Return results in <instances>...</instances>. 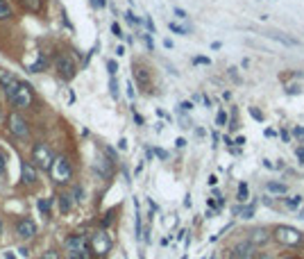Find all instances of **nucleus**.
Returning a JSON list of instances; mask_svg holds the SVG:
<instances>
[{
  "label": "nucleus",
  "mask_w": 304,
  "mask_h": 259,
  "mask_svg": "<svg viewBox=\"0 0 304 259\" xmlns=\"http://www.w3.org/2000/svg\"><path fill=\"white\" fill-rule=\"evenodd\" d=\"M193 64H200V66H209V64H211V60H209V57H193Z\"/></svg>",
  "instance_id": "obj_30"
},
{
  "label": "nucleus",
  "mask_w": 304,
  "mask_h": 259,
  "mask_svg": "<svg viewBox=\"0 0 304 259\" xmlns=\"http://www.w3.org/2000/svg\"><path fill=\"white\" fill-rule=\"evenodd\" d=\"M302 203V195H293V198H288V207H297V205Z\"/></svg>",
  "instance_id": "obj_32"
},
{
  "label": "nucleus",
  "mask_w": 304,
  "mask_h": 259,
  "mask_svg": "<svg viewBox=\"0 0 304 259\" xmlns=\"http://www.w3.org/2000/svg\"><path fill=\"white\" fill-rule=\"evenodd\" d=\"M250 114H252V119H254V121H263V114L257 109V107H250Z\"/></svg>",
  "instance_id": "obj_33"
},
{
  "label": "nucleus",
  "mask_w": 304,
  "mask_h": 259,
  "mask_svg": "<svg viewBox=\"0 0 304 259\" xmlns=\"http://www.w3.org/2000/svg\"><path fill=\"white\" fill-rule=\"evenodd\" d=\"M282 139H284V141H288V139H291V134H288L286 130H282Z\"/></svg>",
  "instance_id": "obj_49"
},
{
  "label": "nucleus",
  "mask_w": 304,
  "mask_h": 259,
  "mask_svg": "<svg viewBox=\"0 0 304 259\" xmlns=\"http://www.w3.org/2000/svg\"><path fill=\"white\" fill-rule=\"evenodd\" d=\"M107 73H109V77H114L116 73H118V64H116L114 60H109V62H107Z\"/></svg>",
  "instance_id": "obj_25"
},
{
  "label": "nucleus",
  "mask_w": 304,
  "mask_h": 259,
  "mask_svg": "<svg viewBox=\"0 0 304 259\" xmlns=\"http://www.w3.org/2000/svg\"><path fill=\"white\" fill-rule=\"evenodd\" d=\"M111 34H114V37H123V30H120V25H118V23H111Z\"/></svg>",
  "instance_id": "obj_35"
},
{
  "label": "nucleus",
  "mask_w": 304,
  "mask_h": 259,
  "mask_svg": "<svg viewBox=\"0 0 304 259\" xmlns=\"http://www.w3.org/2000/svg\"><path fill=\"white\" fill-rule=\"evenodd\" d=\"M57 73H59L62 80H73V77L77 75V62L73 60L68 52H62L59 57H57Z\"/></svg>",
  "instance_id": "obj_7"
},
{
  "label": "nucleus",
  "mask_w": 304,
  "mask_h": 259,
  "mask_svg": "<svg viewBox=\"0 0 304 259\" xmlns=\"http://www.w3.org/2000/svg\"><path fill=\"white\" fill-rule=\"evenodd\" d=\"M272 239L277 243H282V246H291V248L302 246L304 243V234L293 225H277L272 229Z\"/></svg>",
  "instance_id": "obj_2"
},
{
  "label": "nucleus",
  "mask_w": 304,
  "mask_h": 259,
  "mask_svg": "<svg viewBox=\"0 0 304 259\" xmlns=\"http://www.w3.org/2000/svg\"><path fill=\"white\" fill-rule=\"evenodd\" d=\"M0 3H3V0H0Z\"/></svg>",
  "instance_id": "obj_57"
},
{
  "label": "nucleus",
  "mask_w": 304,
  "mask_h": 259,
  "mask_svg": "<svg viewBox=\"0 0 304 259\" xmlns=\"http://www.w3.org/2000/svg\"><path fill=\"white\" fill-rule=\"evenodd\" d=\"M234 214L241 218H252L254 216V207H234Z\"/></svg>",
  "instance_id": "obj_20"
},
{
  "label": "nucleus",
  "mask_w": 304,
  "mask_h": 259,
  "mask_svg": "<svg viewBox=\"0 0 304 259\" xmlns=\"http://www.w3.org/2000/svg\"><path fill=\"white\" fill-rule=\"evenodd\" d=\"M216 123L225 125V123H227V114H225V111H218V116H216Z\"/></svg>",
  "instance_id": "obj_34"
},
{
  "label": "nucleus",
  "mask_w": 304,
  "mask_h": 259,
  "mask_svg": "<svg viewBox=\"0 0 304 259\" xmlns=\"http://www.w3.org/2000/svg\"><path fill=\"white\" fill-rule=\"evenodd\" d=\"M125 18H127V23H134V25H141V18H136V16H134V12H125Z\"/></svg>",
  "instance_id": "obj_28"
},
{
  "label": "nucleus",
  "mask_w": 304,
  "mask_h": 259,
  "mask_svg": "<svg viewBox=\"0 0 304 259\" xmlns=\"http://www.w3.org/2000/svg\"><path fill=\"white\" fill-rule=\"evenodd\" d=\"M143 39H145V46H148L150 50H152V48H155V41H152V37H150V34H143Z\"/></svg>",
  "instance_id": "obj_40"
},
{
  "label": "nucleus",
  "mask_w": 304,
  "mask_h": 259,
  "mask_svg": "<svg viewBox=\"0 0 304 259\" xmlns=\"http://www.w3.org/2000/svg\"><path fill=\"white\" fill-rule=\"evenodd\" d=\"M5 259H14V255H9V252H7V255H5Z\"/></svg>",
  "instance_id": "obj_54"
},
{
  "label": "nucleus",
  "mask_w": 304,
  "mask_h": 259,
  "mask_svg": "<svg viewBox=\"0 0 304 259\" xmlns=\"http://www.w3.org/2000/svg\"><path fill=\"white\" fill-rule=\"evenodd\" d=\"M257 259H272L268 252H257Z\"/></svg>",
  "instance_id": "obj_45"
},
{
  "label": "nucleus",
  "mask_w": 304,
  "mask_h": 259,
  "mask_svg": "<svg viewBox=\"0 0 304 259\" xmlns=\"http://www.w3.org/2000/svg\"><path fill=\"white\" fill-rule=\"evenodd\" d=\"M98 7H107V0H98Z\"/></svg>",
  "instance_id": "obj_51"
},
{
  "label": "nucleus",
  "mask_w": 304,
  "mask_h": 259,
  "mask_svg": "<svg viewBox=\"0 0 304 259\" xmlns=\"http://www.w3.org/2000/svg\"><path fill=\"white\" fill-rule=\"evenodd\" d=\"M109 89H111V98H118V84H116V77L109 80Z\"/></svg>",
  "instance_id": "obj_26"
},
{
  "label": "nucleus",
  "mask_w": 304,
  "mask_h": 259,
  "mask_svg": "<svg viewBox=\"0 0 304 259\" xmlns=\"http://www.w3.org/2000/svg\"><path fill=\"white\" fill-rule=\"evenodd\" d=\"M300 218H304V207L300 209Z\"/></svg>",
  "instance_id": "obj_55"
},
{
  "label": "nucleus",
  "mask_w": 304,
  "mask_h": 259,
  "mask_svg": "<svg viewBox=\"0 0 304 259\" xmlns=\"http://www.w3.org/2000/svg\"><path fill=\"white\" fill-rule=\"evenodd\" d=\"M57 198H59V212L62 214H68L73 209V195L71 193H62V195H57Z\"/></svg>",
  "instance_id": "obj_15"
},
{
  "label": "nucleus",
  "mask_w": 304,
  "mask_h": 259,
  "mask_svg": "<svg viewBox=\"0 0 304 259\" xmlns=\"http://www.w3.org/2000/svg\"><path fill=\"white\" fill-rule=\"evenodd\" d=\"M145 25H148L150 32H155V23H152V18H145Z\"/></svg>",
  "instance_id": "obj_43"
},
{
  "label": "nucleus",
  "mask_w": 304,
  "mask_h": 259,
  "mask_svg": "<svg viewBox=\"0 0 304 259\" xmlns=\"http://www.w3.org/2000/svg\"><path fill=\"white\" fill-rule=\"evenodd\" d=\"M7 128L12 132L16 139H27L30 136V128H27V121L23 119L18 111H12V114L7 116Z\"/></svg>",
  "instance_id": "obj_6"
},
{
  "label": "nucleus",
  "mask_w": 304,
  "mask_h": 259,
  "mask_svg": "<svg viewBox=\"0 0 304 259\" xmlns=\"http://www.w3.org/2000/svg\"><path fill=\"white\" fill-rule=\"evenodd\" d=\"M234 143H236V146H243V143H245V136H238V139L234 141Z\"/></svg>",
  "instance_id": "obj_50"
},
{
  "label": "nucleus",
  "mask_w": 304,
  "mask_h": 259,
  "mask_svg": "<svg viewBox=\"0 0 304 259\" xmlns=\"http://www.w3.org/2000/svg\"><path fill=\"white\" fill-rule=\"evenodd\" d=\"M127 96L134 98V87H132V82H127Z\"/></svg>",
  "instance_id": "obj_42"
},
{
  "label": "nucleus",
  "mask_w": 304,
  "mask_h": 259,
  "mask_svg": "<svg viewBox=\"0 0 304 259\" xmlns=\"http://www.w3.org/2000/svg\"><path fill=\"white\" fill-rule=\"evenodd\" d=\"M293 134H295V136H302V139H304V128H295V130H293Z\"/></svg>",
  "instance_id": "obj_44"
},
{
  "label": "nucleus",
  "mask_w": 304,
  "mask_h": 259,
  "mask_svg": "<svg viewBox=\"0 0 304 259\" xmlns=\"http://www.w3.org/2000/svg\"><path fill=\"white\" fill-rule=\"evenodd\" d=\"M211 259H223V257H220V255H214V257H211Z\"/></svg>",
  "instance_id": "obj_56"
},
{
  "label": "nucleus",
  "mask_w": 304,
  "mask_h": 259,
  "mask_svg": "<svg viewBox=\"0 0 304 259\" xmlns=\"http://www.w3.org/2000/svg\"><path fill=\"white\" fill-rule=\"evenodd\" d=\"M295 155H297V159H300V162H304V146H302V148H297V150H295Z\"/></svg>",
  "instance_id": "obj_41"
},
{
  "label": "nucleus",
  "mask_w": 304,
  "mask_h": 259,
  "mask_svg": "<svg viewBox=\"0 0 304 259\" xmlns=\"http://www.w3.org/2000/svg\"><path fill=\"white\" fill-rule=\"evenodd\" d=\"M16 234L21 239H25V241H30L34 234H37V225H34L32 218H21V221L16 223Z\"/></svg>",
  "instance_id": "obj_10"
},
{
  "label": "nucleus",
  "mask_w": 304,
  "mask_h": 259,
  "mask_svg": "<svg viewBox=\"0 0 304 259\" xmlns=\"http://www.w3.org/2000/svg\"><path fill=\"white\" fill-rule=\"evenodd\" d=\"M179 109H182V111H191V109H193V102H182V105H179Z\"/></svg>",
  "instance_id": "obj_38"
},
{
  "label": "nucleus",
  "mask_w": 304,
  "mask_h": 259,
  "mask_svg": "<svg viewBox=\"0 0 304 259\" xmlns=\"http://www.w3.org/2000/svg\"><path fill=\"white\" fill-rule=\"evenodd\" d=\"M268 37H270V39H277V41H279V43H284V46H297V39L286 37V34H279V32H268Z\"/></svg>",
  "instance_id": "obj_17"
},
{
  "label": "nucleus",
  "mask_w": 304,
  "mask_h": 259,
  "mask_svg": "<svg viewBox=\"0 0 304 259\" xmlns=\"http://www.w3.org/2000/svg\"><path fill=\"white\" fill-rule=\"evenodd\" d=\"M48 173H50V178L55 184H66L68 180L73 178L71 162H68L66 157H55L50 164V168H48Z\"/></svg>",
  "instance_id": "obj_4"
},
{
  "label": "nucleus",
  "mask_w": 304,
  "mask_h": 259,
  "mask_svg": "<svg viewBox=\"0 0 304 259\" xmlns=\"http://www.w3.org/2000/svg\"><path fill=\"white\" fill-rule=\"evenodd\" d=\"M68 259H89V241L84 234H73L64 243Z\"/></svg>",
  "instance_id": "obj_3"
},
{
  "label": "nucleus",
  "mask_w": 304,
  "mask_h": 259,
  "mask_svg": "<svg viewBox=\"0 0 304 259\" xmlns=\"http://www.w3.org/2000/svg\"><path fill=\"white\" fill-rule=\"evenodd\" d=\"M50 203L52 200H39V212H41L43 216H50Z\"/></svg>",
  "instance_id": "obj_23"
},
{
  "label": "nucleus",
  "mask_w": 304,
  "mask_h": 259,
  "mask_svg": "<svg viewBox=\"0 0 304 259\" xmlns=\"http://www.w3.org/2000/svg\"><path fill=\"white\" fill-rule=\"evenodd\" d=\"M18 252H21V257H27V255H30V250H27V248H18Z\"/></svg>",
  "instance_id": "obj_46"
},
{
  "label": "nucleus",
  "mask_w": 304,
  "mask_h": 259,
  "mask_svg": "<svg viewBox=\"0 0 304 259\" xmlns=\"http://www.w3.org/2000/svg\"><path fill=\"white\" fill-rule=\"evenodd\" d=\"M300 91H302L300 87H295V84H293V87H288V89H286V94H288V96H297V94H300Z\"/></svg>",
  "instance_id": "obj_36"
},
{
  "label": "nucleus",
  "mask_w": 304,
  "mask_h": 259,
  "mask_svg": "<svg viewBox=\"0 0 304 259\" xmlns=\"http://www.w3.org/2000/svg\"><path fill=\"white\" fill-rule=\"evenodd\" d=\"M41 259H62V257H59V252H57V250H46L41 255Z\"/></svg>",
  "instance_id": "obj_29"
},
{
  "label": "nucleus",
  "mask_w": 304,
  "mask_h": 259,
  "mask_svg": "<svg viewBox=\"0 0 304 259\" xmlns=\"http://www.w3.org/2000/svg\"><path fill=\"white\" fill-rule=\"evenodd\" d=\"M23 5L25 12H32V14H39L43 9V0H18Z\"/></svg>",
  "instance_id": "obj_14"
},
{
  "label": "nucleus",
  "mask_w": 304,
  "mask_h": 259,
  "mask_svg": "<svg viewBox=\"0 0 304 259\" xmlns=\"http://www.w3.org/2000/svg\"><path fill=\"white\" fill-rule=\"evenodd\" d=\"M266 191H270V193H286L288 187L284 182H268L266 184Z\"/></svg>",
  "instance_id": "obj_19"
},
{
  "label": "nucleus",
  "mask_w": 304,
  "mask_h": 259,
  "mask_svg": "<svg viewBox=\"0 0 304 259\" xmlns=\"http://www.w3.org/2000/svg\"><path fill=\"white\" fill-rule=\"evenodd\" d=\"M134 121H136L139 125H143V116H141V114H134Z\"/></svg>",
  "instance_id": "obj_47"
},
{
  "label": "nucleus",
  "mask_w": 304,
  "mask_h": 259,
  "mask_svg": "<svg viewBox=\"0 0 304 259\" xmlns=\"http://www.w3.org/2000/svg\"><path fill=\"white\" fill-rule=\"evenodd\" d=\"M279 259H297V257H291V255H286V257H279Z\"/></svg>",
  "instance_id": "obj_53"
},
{
  "label": "nucleus",
  "mask_w": 304,
  "mask_h": 259,
  "mask_svg": "<svg viewBox=\"0 0 304 259\" xmlns=\"http://www.w3.org/2000/svg\"><path fill=\"white\" fill-rule=\"evenodd\" d=\"M52 159H55V155H52V150L48 148V143H43V141H39V143H34L32 148V162L39 166V168L48 170L52 164Z\"/></svg>",
  "instance_id": "obj_5"
},
{
  "label": "nucleus",
  "mask_w": 304,
  "mask_h": 259,
  "mask_svg": "<svg viewBox=\"0 0 304 259\" xmlns=\"http://www.w3.org/2000/svg\"><path fill=\"white\" fill-rule=\"evenodd\" d=\"M82 195H84V189H82V187H75V189H73V198H75V203H80Z\"/></svg>",
  "instance_id": "obj_31"
},
{
  "label": "nucleus",
  "mask_w": 304,
  "mask_h": 259,
  "mask_svg": "<svg viewBox=\"0 0 304 259\" xmlns=\"http://www.w3.org/2000/svg\"><path fill=\"white\" fill-rule=\"evenodd\" d=\"M21 182L23 184H34L37 182V168L32 162H23L21 164Z\"/></svg>",
  "instance_id": "obj_12"
},
{
  "label": "nucleus",
  "mask_w": 304,
  "mask_h": 259,
  "mask_svg": "<svg viewBox=\"0 0 304 259\" xmlns=\"http://www.w3.org/2000/svg\"><path fill=\"white\" fill-rule=\"evenodd\" d=\"M118 148H120V150H125V148H127V141H125V139H120V141H118Z\"/></svg>",
  "instance_id": "obj_48"
},
{
  "label": "nucleus",
  "mask_w": 304,
  "mask_h": 259,
  "mask_svg": "<svg viewBox=\"0 0 304 259\" xmlns=\"http://www.w3.org/2000/svg\"><path fill=\"white\" fill-rule=\"evenodd\" d=\"M168 27H170V32H175V34H182V37H186L189 34V30L182 25H177V23H168Z\"/></svg>",
  "instance_id": "obj_24"
},
{
  "label": "nucleus",
  "mask_w": 304,
  "mask_h": 259,
  "mask_svg": "<svg viewBox=\"0 0 304 259\" xmlns=\"http://www.w3.org/2000/svg\"><path fill=\"white\" fill-rule=\"evenodd\" d=\"M46 64H48V60H46V57H43V55H39V60H37V62H34V64L30 66V73H41L43 68H46Z\"/></svg>",
  "instance_id": "obj_21"
},
{
  "label": "nucleus",
  "mask_w": 304,
  "mask_h": 259,
  "mask_svg": "<svg viewBox=\"0 0 304 259\" xmlns=\"http://www.w3.org/2000/svg\"><path fill=\"white\" fill-rule=\"evenodd\" d=\"M12 16H14V9L9 7L7 0H3V3H0V21H9Z\"/></svg>",
  "instance_id": "obj_18"
},
{
  "label": "nucleus",
  "mask_w": 304,
  "mask_h": 259,
  "mask_svg": "<svg viewBox=\"0 0 304 259\" xmlns=\"http://www.w3.org/2000/svg\"><path fill=\"white\" fill-rule=\"evenodd\" d=\"M111 243L114 241H111V237L105 232V229H100V232H96L91 237V246H93V250H96L98 257H105L107 252L111 250Z\"/></svg>",
  "instance_id": "obj_8"
},
{
  "label": "nucleus",
  "mask_w": 304,
  "mask_h": 259,
  "mask_svg": "<svg viewBox=\"0 0 304 259\" xmlns=\"http://www.w3.org/2000/svg\"><path fill=\"white\" fill-rule=\"evenodd\" d=\"M5 91V98H7V102L12 107H16V109H27V107L34 102V94H32V87L25 84V82L16 80L12 87H7Z\"/></svg>",
  "instance_id": "obj_1"
},
{
  "label": "nucleus",
  "mask_w": 304,
  "mask_h": 259,
  "mask_svg": "<svg viewBox=\"0 0 304 259\" xmlns=\"http://www.w3.org/2000/svg\"><path fill=\"white\" fill-rule=\"evenodd\" d=\"M155 155L159 159H168V153H166V150H161V148H155Z\"/></svg>",
  "instance_id": "obj_37"
},
{
  "label": "nucleus",
  "mask_w": 304,
  "mask_h": 259,
  "mask_svg": "<svg viewBox=\"0 0 304 259\" xmlns=\"http://www.w3.org/2000/svg\"><path fill=\"white\" fill-rule=\"evenodd\" d=\"M0 237H3V218H0Z\"/></svg>",
  "instance_id": "obj_52"
},
{
  "label": "nucleus",
  "mask_w": 304,
  "mask_h": 259,
  "mask_svg": "<svg viewBox=\"0 0 304 259\" xmlns=\"http://www.w3.org/2000/svg\"><path fill=\"white\" fill-rule=\"evenodd\" d=\"M134 77H136V82H139L141 89L150 91V75H148V71H145L143 66H134Z\"/></svg>",
  "instance_id": "obj_13"
},
{
  "label": "nucleus",
  "mask_w": 304,
  "mask_h": 259,
  "mask_svg": "<svg viewBox=\"0 0 304 259\" xmlns=\"http://www.w3.org/2000/svg\"><path fill=\"white\" fill-rule=\"evenodd\" d=\"M248 239L254 243V246H266V243L272 239V234L268 232L266 227H257V229H252V232H250Z\"/></svg>",
  "instance_id": "obj_11"
},
{
  "label": "nucleus",
  "mask_w": 304,
  "mask_h": 259,
  "mask_svg": "<svg viewBox=\"0 0 304 259\" xmlns=\"http://www.w3.org/2000/svg\"><path fill=\"white\" fill-rule=\"evenodd\" d=\"M175 16H177V18H189V16H186V12H184L182 7H175Z\"/></svg>",
  "instance_id": "obj_39"
},
{
  "label": "nucleus",
  "mask_w": 304,
  "mask_h": 259,
  "mask_svg": "<svg viewBox=\"0 0 304 259\" xmlns=\"http://www.w3.org/2000/svg\"><path fill=\"white\" fill-rule=\"evenodd\" d=\"M250 198V189H248V182H241L238 184V200L245 203V200Z\"/></svg>",
  "instance_id": "obj_22"
},
{
  "label": "nucleus",
  "mask_w": 304,
  "mask_h": 259,
  "mask_svg": "<svg viewBox=\"0 0 304 259\" xmlns=\"http://www.w3.org/2000/svg\"><path fill=\"white\" fill-rule=\"evenodd\" d=\"M16 80H18V77L14 75V73L3 71V68H0V87H3V89H7V87H12Z\"/></svg>",
  "instance_id": "obj_16"
},
{
  "label": "nucleus",
  "mask_w": 304,
  "mask_h": 259,
  "mask_svg": "<svg viewBox=\"0 0 304 259\" xmlns=\"http://www.w3.org/2000/svg\"><path fill=\"white\" fill-rule=\"evenodd\" d=\"M254 243L250 241H241V243H236V246L229 250V259H254L257 257V252H254Z\"/></svg>",
  "instance_id": "obj_9"
},
{
  "label": "nucleus",
  "mask_w": 304,
  "mask_h": 259,
  "mask_svg": "<svg viewBox=\"0 0 304 259\" xmlns=\"http://www.w3.org/2000/svg\"><path fill=\"white\" fill-rule=\"evenodd\" d=\"M5 170H7V155L0 150V175H3Z\"/></svg>",
  "instance_id": "obj_27"
}]
</instances>
